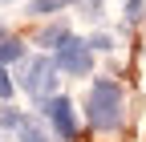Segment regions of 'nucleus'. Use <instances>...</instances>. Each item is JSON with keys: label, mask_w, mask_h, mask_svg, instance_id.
<instances>
[{"label": "nucleus", "mask_w": 146, "mask_h": 142, "mask_svg": "<svg viewBox=\"0 0 146 142\" xmlns=\"http://www.w3.org/2000/svg\"><path fill=\"white\" fill-rule=\"evenodd\" d=\"M57 69L69 77H85L89 69H94V49H89V41H77V37H69L61 49H57Z\"/></svg>", "instance_id": "nucleus-4"}, {"label": "nucleus", "mask_w": 146, "mask_h": 142, "mask_svg": "<svg viewBox=\"0 0 146 142\" xmlns=\"http://www.w3.org/2000/svg\"><path fill=\"white\" fill-rule=\"evenodd\" d=\"M89 49H114V45H110V37H89Z\"/></svg>", "instance_id": "nucleus-10"}, {"label": "nucleus", "mask_w": 146, "mask_h": 142, "mask_svg": "<svg viewBox=\"0 0 146 142\" xmlns=\"http://www.w3.org/2000/svg\"><path fill=\"white\" fill-rule=\"evenodd\" d=\"M45 114H49V122H53V130H57V138H77V118H73V102L69 98H49L45 102Z\"/></svg>", "instance_id": "nucleus-5"}, {"label": "nucleus", "mask_w": 146, "mask_h": 142, "mask_svg": "<svg viewBox=\"0 0 146 142\" xmlns=\"http://www.w3.org/2000/svg\"><path fill=\"white\" fill-rule=\"evenodd\" d=\"M8 61H25V41L0 37V65H8Z\"/></svg>", "instance_id": "nucleus-6"}, {"label": "nucleus", "mask_w": 146, "mask_h": 142, "mask_svg": "<svg viewBox=\"0 0 146 142\" xmlns=\"http://www.w3.org/2000/svg\"><path fill=\"white\" fill-rule=\"evenodd\" d=\"M12 98V81H8V69L0 65V102H8Z\"/></svg>", "instance_id": "nucleus-9"}, {"label": "nucleus", "mask_w": 146, "mask_h": 142, "mask_svg": "<svg viewBox=\"0 0 146 142\" xmlns=\"http://www.w3.org/2000/svg\"><path fill=\"white\" fill-rule=\"evenodd\" d=\"M36 41H41V45H53V49H61V45L69 41V29H65V25H49Z\"/></svg>", "instance_id": "nucleus-7"}, {"label": "nucleus", "mask_w": 146, "mask_h": 142, "mask_svg": "<svg viewBox=\"0 0 146 142\" xmlns=\"http://www.w3.org/2000/svg\"><path fill=\"white\" fill-rule=\"evenodd\" d=\"M0 142H53V138L36 118L16 114V110H0Z\"/></svg>", "instance_id": "nucleus-3"}, {"label": "nucleus", "mask_w": 146, "mask_h": 142, "mask_svg": "<svg viewBox=\"0 0 146 142\" xmlns=\"http://www.w3.org/2000/svg\"><path fill=\"white\" fill-rule=\"evenodd\" d=\"M57 61L53 57H29L25 69H21V85H25V94L36 98V102H49V98H57Z\"/></svg>", "instance_id": "nucleus-2"}, {"label": "nucleus", "mask_w": 146, "mask_h": 142, "mask_svg": "<svg viewBox=\"0 0 146 142\" xmlns=\"http://www.w3.org/2000/svg\"><path fill=\"white\" fill-rule=\"evenodd\" d=\"M122 114H126V102H122V85L110 81V77H98L89 85V98H85V118L94 130H118L122 126Z\"/></svg>", "instance_id": "nucleus-1"}, {"label": "nucleus", "mask_w": 146, "mask_h": 142, "mask_svg": "<svg viewBox=\"0 0 146 142\" xmlns=\"http://www.w3.org/2000/svg\"><path fill=\"white\" fill-rule=\"evenodd\" d=\"M65 4H73V0H33L29 12H33V16H49V12H61Z\"/></svg>", "instance_id": "nucleus-8"}, {"label": "nucleus", "mask_w": 146, "mask_h": 142, "mask_svg": "<svg viewBox=\"0 0 146 142\" xmlns=\"http://www.w3.org/2000/svg\"><path fill=\"white\" fill-rule=\"evenodd\" d=\"M0 4H4V0H0Z\"/></svg>", "instance_id": "nucleus-11"}]
</instances>
